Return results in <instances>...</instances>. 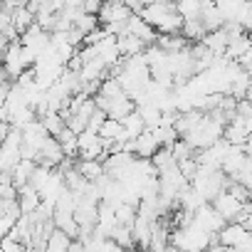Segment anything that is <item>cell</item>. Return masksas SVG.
I'll use <instances>...</instances> for the list:
<instances>
[{
  "label": "cell",
  "mask_w": 252,
  "mask_h": 252,
  "mask_svg": "<svg viewBox=\"0 0 252 252\" xmlns=\"http://www.w3.org/2000/svg\"><path fill=\"white\" fill-rule=\"evenodd\" d=\"M0 57H3V69H5V77H8L10 82H15L18 77H23V74H25L28 69H32V64H35L20 40H13Z\"/></svg>",
  "instance_id": "cell-5"
},
{
  "label": "cell",
  "mask_w": 252,
  "mask_h": 252,
  "mask_svg": "<svg viewBox=\"0 0 252 252\" xmlns=\"http://www.w3.org/2000/svg\"><path fill=\"white\" fill-rule=\"evenodd\" d=\"M106 149H109V144L96 134V131H82L79 136H77V156L79 158H84V161H94V158H104L106 156Z\"/></svg>",
  "instance_id": "cell-7"
},
{
  "label": "cell",
  "mask_w": 252,
  "mask_h": 252,
  "mask_svg": "<svg viewBox=\"0 0 252 252\" xmlns=\"http://www.w3.org/2000/svg\"><path fill=\"white\" fill-rule=\"evenodd\" d=\"M10 23H13V30L18 35H23L30 25H35V13L28 5H18V8L10 10Z\"/></svg>",
  "instance_id": "cell-19"
},
{
  "label": "cell",
  "mask_w": 252,
  "mask_h": 252,
  "mask_svg": "<svg viewBox=\"0 0 252 252\" xmlns=\"http://www.w3.org/2000/svg\"><path fill=\"white\" fill-rule=\"evenodd\" d=\"M124 32H129V35H134V37H139V40H144L146 45H154L156 42V37H158V32L139 15V13H134L129 20H126V30Z\"/></svg>",
  "instance_id": "cell-13"
},
{
  "label": "cell",
  "mask_w": 252,
  "mask_h": 252,
  "mask_svg": "<svg viewBox=\"0 0 252 252\" xmlns=\"http://www.w3.org/2000/svg\"><path fill=\"white\" fill-rule=\"evenodd\" d=\"M245 235H247V227H245L242 222L232 220V222H225L222 230H220L215 237H218V242L225 245V247H237V245L245 240Z\"/></svg>",
  "instance_id": "cell-14"
},
{
  "label": "cell",
  "mask_w": 252,
  "mask_h": 252,
  "mask_svg": "<svg viewBox=\"0 0 252 252\" xmlns=\"http://www.w3.org/2000/svg\"><path fill=\"white\" fill-rule=\"evenodd\" d=\"M245 163H247V151H245V146H235V144H232L230 151H227V156H225V161H222V166H220V171H222L230 181H235Z\"/></svg>",
  "instance_id": "cell-12"
},
{
  "label": "cell",
  "mask_w": 252,
  "mask_h": 252,
  "mask_svg": "<svg viewBox=\"0 0 252 252\" xmlns=\"http://www.w3.org/2000/svg\"><path fill=\"white\" fill-rule=\"evenodd\" d=\"M96 134H99L109 146H111V144H119V146L124 149L126 141H131L129 136H126V131H124V124H121L119 119H109V116L104 119V124L99 126V131H96Z\"/></svg>",
  "instance_id": "cell-11"
},
{
  "label": "cell",
  "mask_w": 252,
  "mask_h": 252,
  "mask_svg": "<svg viewBox=\"0 0 252 252\" xmlns=\"http://www.w3.org/2000/svg\"><path fill=\"white\" fill-rule=\"evenodd\" d=\"M77 136H79V134H74L72 129H64V131L57 136V141H60V146H62V151H64L67 158H69V156H77Z\"/></svg>",
  "instance_id": "cell-29"
},
{
  "label": "cell",
  "mask_w": 252,
  "mask_h": 252,
  "mask_svg": "<svg viewBox=\"0 0 252 252\" xmlns=\"http://www.w3.org/2000/svg\"><path fill=\"white\" fill-rule=\"evenodd\" d=\"M245 99H247V101L252 104V84H250V89H247V96H245Z\"/></svg>",
  "instance_id": "cell-35"
},
{
  "label": "cell",
  "mask_w": 252,
  "mask_h": 252,
  "mask_svg": "<svg viewBox=\"0 0 252 252\" xmlns=\"http://www.w3.org/2000/svg\"><path fill=\"white\" fill-rule=\"evenodd\" d=\"M190 222L195 225V227H200V230H205L208 235H218L220 230H222V225H225V220L218 215V210L210 205V203H205L203 208H198L195 213H193V218H190Z\"/></svg>",
  "instance_id": "cell-10"
},
{
  "label": "cell",
  "mask_w": 252,
  "mask_h": 252,
  "mask_svg": "<svg viewBox=\"0 0 252 252\" xmlns=\"http://www.w3.org/2000/svg\"><path fill=\"white\" fill-rule=\"evenodd\" d=\"M121 124H124V131H126V136H129V139H136L139 134L146 131V124H144V119H141V114H139L136 109H134L129 116H124Z\"/></svg>",
  "instance_id": "cell-25"
},
{
  "label": "cell",
  "mask_w": 252,
  "mask_h": 252,
  "mask_svg": "<svg viewBox=\"0 0 252 252\" xmlns=\"http://www.w3.org/2000/svg\"><path fill=\"white\" fill-rule=\"evenodd\" d=\"M134 13L129 10V5L124 0H104L96 18H99V25L106 28V25H124Z\"/></svg>",
  "instance_id": "cell-8"
},
{
  "label": "cell",
  "mask_w": 252,
  "mask_h": 252,
  "mask_svg": "<svg viewBox=\"0 0 252 252\" xmlns=\"http://www.w3.org/2000/svg\"><path fill=\"white\" fill-rule=\"evenodd\" d=\"M35 168H37V161H30V158H23L13 171H10V181H13V186L20 190L23 186H30V181H32V173H35Z\"/></svg>",
  "instance_id": "cell-18"
},
{
  "label": "cell",
  "mask_w": 252,
  "mask_h": 252,
  "mask_svg": "<svg viewBox=\"0 0 252 252\" xmlns=\"http://www.w3.org/2000/svg\"><path fill=\"white\" fill-rule=\"evenodd\" d=\"M163 252H183V250H178V247H173V245H168V247H166Z\"/></svg>",
  "instance_id": "cell-34"
},
{
  "label": "cell",
  "mask_w": 252,
  "mask_h": 252,
  "mask_svg": "<svg viewBox=\"0 0 252 252\" xmlns=\"http://www.w3.org/2000/svg\"><path fill=\"white\" fill-rule=\"evenodd\" d=\"M205 28H203V23H200V18L198 20H183V28H181V35L188 40V42H203V37H205Z\"/></svg>",
  "instance_id": "cell-27"
},
{
  "label": "cell",
  "mask_w": 252,
  "mask_h": 252,
  "mask_svg": "<svg viewBox=\"0 0 252 252\" xmlns=\"http://www.w3.org/2000/svg\"><path fill=\"white\" fill-rule=\"evenodd\" d=\"M67 252H84V242L82 240H72V245H69Z\"/></svg>",
  "instance_id": "cell-33"
},
{
  "label": "cell",
  "mask_w": 252,
  "mask_h": 252,
  "mask_svg": "<svg viewBox=\"0 0 252 252\" xmlns=\"http://www.w3.org/2000/svg\"><path fill=\"white\" fill-rule=\"evenodd\" d=\"M151 134H154V139L158 141V146L163 149V146H173L181 136H178V131H176V126L173 124H158V126H154L151 129Z\"/></svg>",
  "instance_id": "cell-22"
},
{
  "label": "cell",
  "mask_w": 252,
  "mask_h": 252,
  "mask_svg": "<svg viewBox=\"0 0 252 252\" xmlns=\"http://www.w3.org/2000/svg\"><path fill=\"white\" fill-rule=\"evenodd\" d=\"M94 101H96V109H101L109 119H124V116H129L136 104L131 101V96L121 92V94H114V96H101V94H94Z\"/></svg>",
  "instance_id": "cell-6"
},
{
  "label": "cell",
  "mask_w": 252,
  "mask_h": 252,
  "mask_svg": "<svg viewBox=\"0 0 252 252\" xmlns=\"http://www.w3.org/2000/svg\"><path fill=\"white\" fill-rule=\"evenodd\" d=\"M173 3L183 20H198L203 13V0H173Z\"/></svg>",
  "instance_id": "cell-26"
},
{
  "label": "cell",
  "mask_w": 252,
  "mask_h": 252,
  "mask_svg": "<svg viewBox=\"0 0 252 252\" xmlns=\"http://www.w3.org/2000/svg\"><path fill=\"white\" fill-rule=\"evenodd\" d=\"M200 23H203V28L210 32V30H220V28L225 25V18H222V13L215 8V3H203Z\"/></svg>",
  "instance_id": "cell-21"
},
{
  "label": "cell",
  "mask_w": 252,
  "mask_h": 252,
  "mask_svg": "<svg viewBox=\"0 0 252 252\" xmlns=\"http://www.w3.org/2000/svg\"><path fill=\"white\" fill-rule=\"evenodd\" d=\"M96 28H101V25H99V18H96L94 13L82 10V13L77 15V20H74V30H79L82 35H89V32L96 30Z\"/></svg>",
  "instance_id": "cell-28"
},
{
  "label": "cell",
  "mask_w": 252,
  "mask_h": 252,
  "mask_svg": "<svg viewBox=\"0 0 252 252\" xmlns=\"http://www.w3.org/2000/svg\"><path fill=\"white\" fill-rule=\"evenodd\" d=\"M225 124H227V121H225L218 111H203L200 121L183 136V141H186L193 151H203V149H208V146H213L215 141L222 139Z\"/></svg>",
  "instance_id": "cell-1"
},
{
  "label": "cell",
  "mask_w": 252,
  "mask_h": 252,
  "mask_svg": "<svg viewBox=\"0 0 252 252\" xmlns=\"http://www.w3.org/2000/svg\"><path fill=\"white\" fill-rule=\"evenodd\" d=\"M158 35H173V32H181L183 28V18L181 13L176 10V3L173 0H154L149 8H144L139 13Z\"/></svg>",
  "instance_id": "cell-2"
},
{
  "label": "cell",
  "mask_w": 252,
  "mask_h": 252,
  "mask_svg": "<svg viewBox=\"0 0 252 252\" xmlns=\"http://www.w3.org/2000/svg\"><path fill=\"white\" fill-rule=\"evenodd\" d=\"M116 47H119V55L121 57H134V55H141L149 45L144 40L129 35V32H121V35H116Z\"/></svg>",
  "instance_id": "cell-16"
},
{
  "label": "cell",
  "mask_w": 252,
  "mask_h": 252,
  "mask_svg": "<svg viewBox=\"0 0 252 252\" xmlns=\"http://www.w3.org/2000/svg\"><path fill=\"white\" fill-rule=\"evenodd\" d=\"M40 203H42V195L37 193L35 186H23L18 190V205H20V213L23 215H32L40 208Z\"/></svg>",
  "instance_id": "cell-15"
},
{
  "label": "cell",
  "mask_w": 252,
  "mask_h": 252,
  "mask_svg": "<svg viewBox=\"0 0 252 252\" xmlns=\"http://www.w3.org/2000/svg\"><path fill=\"white\" fill-rule=\"evenodd\" d=\"M210 205L218 210V215H220L225 222L237 220V218L242 215V210H245V203H242V200H237V198H235L227 188H225V190H222V193H220V195L210 203Z\"/></svg>",
  "instance_id": "cell-9"
},
{
  "label": "cell",
  "mask_w": 252,
  "mask_h": 252,
  "mask_svg": "<svg viewBox=\"0 0 252 252\" xmlns=\"http://www.w3.org/2000/svg\"><path fill=\"white\" fill-rule=\"evenodd\" d=\"M227 42H230V35H227L225 28H220V30H210V32H205V37H203L205 50H210V52L218 55V57H225Z\"/></svg>",
  "instance_id": "cell-17"
},
{
  "label": "cell",
  "mask_w": 252,
  "mask_h": 252,
  "mask_svg": "<svg viewBox=\"0 0 252 252\" xmlns=\"http://www.w3.org/2000/svg\"><path fill=\"white\" fill-rule=\"evenodd\" d=\"M227 176L222 171H213V168H203L198 166L193 181H190V188L205 200V203H213L225 188H227Z\"/></svg>",
  "instance_id": "cell-4"
},
{
  "label": "cell",
  "mask_w": 252,
  "mask_h": 252,
  "mask_svg": "<svg viewBox=\"0 0 252 252\" xmlns=\"http://www.w3.org/2000/svg\"><path fill=\"white\" fill-rule=\"evenodd\" d=\"M237 183H242L245 188H250L252 190V156H247V163L242 166V171L237 173V178H235Z\"/></svg>",
  "instance_id": "cell-30"
},
{
  "label": "cell",
  "mask_w": 252,
  "mask_h": 252,
  "mask_svg": "<svg viewBox=\"0 0 252 252\" xmlns=\"http://www.w3.org/2000/svg\"><path fill=\"white\" fill-rule=\"evenodd\" d=\"M40 121H42L45 129H47V134H50V136H55V139L67 129V119H64V114H62V111H45V114L40 116Z\"/></svg>",
  "instance_id": "cell-20"
},
{
  "label": "cell",
  "mask_w": 252,
  "mask_h": 252,
  "mask_svg": "<svg viewBox=\"0 0 252 252\" xmlns=\"http://www.w3.org/2000/svg\"><path fill=\"white\" fill-rule=\"evenodd\" d=\"M124 3L129 5V10H131V13H141L144 8H149V5L154 3V0H124Z\"/></svg>",
  "instance_id": "cell-32"
},
{
  "label": "cell",
  "mask_w": 252,
  "mask_h": 252,
  "mask_svg": "<svg viewBox=\"0 0 252 252\" xmlns=\"http://www.w3.org/2000/svg\"><path fill=\"white\" fill-rule=\"evenodd\" d=\"M0 250H3V252H23L25 250V245L23 242H18L15 237H3V240H0Z\"/></svg>",
  "instance_id": "cell-31"
},
{
  "label": "cell",
  "mask_w": 252,
  "mask_h": 252,
  "mask_svg": "<svg viewBox=\"0 0 252 252\" xmlns=\"http://www.w3.org/2000/svg\"><path fill=\"white\" fill-rule=\"evenodd\" d=\"M69 245H72V237H69L67 232H62V230L55 227V230L50 232L47 242H45V252H67Z\"/></svg>",
  "instance_id": "cell-24"
},
{
  "label": "cell",
  "mask_w": 252,
  "mask_h": 252,
  "mask_svg": "<svg viewBox=\"0 0 252 252\" xmlns=\"http://www.w3.org/2000/svg\"><path fill=\"white\" fill-rule=\"evenodd\" d=\"M89 183H94V181H99L101 176H104V163L99 161V158H94V161H84V158H79V163L74 166Z\"/></svg>",
  "instance_id": "cell-23"
},
{
  "label": "cell",
  "mask_w": 252,
  "mask_h": 252,
  "mask_svg": "<svg viewBox=\"0 0 252 252\" xmlns=\"http://www.w3.org/2000/svg\"><path fill=\"white\" fill-rule=\"evenodd\" d=\"M215 235H208L205 230L195 227L193 222L186 225H176V230L168 235V242L183 252H208V247L215 242Z\"/></svg>",
  "instance_id": "cell-3"
}]
</instances>
